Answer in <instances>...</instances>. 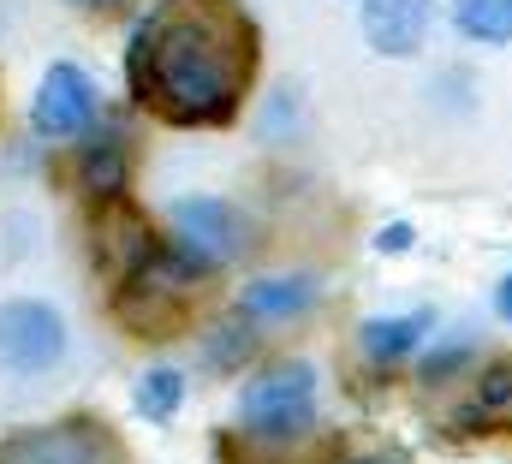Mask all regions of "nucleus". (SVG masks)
<instances>
[{"mask_svg": "<svg viewBox=\"0 0 512 464\" xmlns=\"http://www.w3.org/2000/svg\"><path fill=\"white\" fill-rule=\"evenodd\" d=\"M429 334V310H417V316H376V322H364V357L370 363H399V357H411L417 340Z\"/></svg>", "mask_w": 512, "mask_h": 464, "instance_id": "9", "label": "nucleus"}, {"mask_svg": "<svg viewBox=\"0 0 512 464\" xmlns=\"http://www.w3.org/2000/svg\"><path fill=\"white\" fill-rule=\"evenodd\" d=\"M429 18H435V0H370L364 6V42L387 60H405L423 48Z\"/></svg>", "mask_w": 512, "mask_h": 464, "instance_id": "7", "label": "nucleus"}, {"mask_svg": "<svg viewBox=\"0 0 512 464\" xmlns=\"http://www.w3.org/2000/svg\"><path fill=\"white\" fill-rule=\"evenodd\" d=\"M256 72V30L233 0H161L131 30V96L167 125H227Z\"/></svg>", "mask_w": 512, "mask_h": 464, "instance_id": "1", "label": "nucleus"}, {"mask_svg": "<svg viewBox=\"0 0 512 464\" xmlns=\"http://www.w3.org/2000/svg\"><path fill=\"white\" fill-rule=\"evenodd\" d=\"M352 464H387V459H352Z\"/></svg>", "mask_w": 512, "mask_h": 464, "instance_id": "17", "label": "nucleus"}, {"mask_svg": "<svg viewBox=\"0 0 512 464\" xmlns=\"http://www.w3.org/2000/svg\"><path fill=\"white\" fill-rule=\"evenodd\" d=\"M376 244H382V250H405V244H411V227H382Z\"/></svg>", "mask_w": 512, "mask_h": 464, "instance_id": "15", "label": "nucleus"}, {"mask_svg": "<svg viewBox=\"0 0 512 464\" xmlns=\"http://www.w3.org/2000/svg\"><path fill=\"white\" fill-rule=\"evenodd\" d=\"M0 464H120V447L102 423L66 417L48 429H24L0 441Z\"/></svg>", "mask_w": 512, "mask_h": 464, "instance_id": "5", "label": "nucleus"}, {"mask_svg": "<svg viewBox=\"0 0 512 464\" xmlns=\"http://www.w3.org/2000/svg\"><path fill=\"white\" fill-rule=\"evenodd\" d=\"M30 125H36V137H48V143L84 137V131L96 125V84H90L78 66H48L42 84H36V102H30Z\"/></svg>", "mask_w": 512, "mask_h": 464, "instance_id": "6", "label": "nucleus"}, {"mask_svg": "<svg viewBox=\"0 0 512 464\" xmlns=\"http://www.w3.org/2000/svg\"><path fill=\"white\" fill-rule=\"evenodd\" d=\"M453 24H459V36H471V42L507 48L512 42V0H453Z\"/></svg>", "mask_w": 512, "mask_h": 464, "instance_id": "11", "label": "nucleus"}, {"mask_svg": "<svg viewBox=\"0 0 512 464\" xmlns=\"http://www.w3.org/2000/svg\"><path fill=\"white\" fill-rule=\"evenodd\" d=\"M495 316H501V322H512V268H507V280L495 286Z\"/></svg>", "mask_w": 512, "mask_h": 464, "instance_id": "14", "label": "nucleus"}, {"mask_svg": "<svg viewBox=\"0 0 512 464\" xmlns=\"http://www.w3.org/2000/svg\"><path fill=\"white\" fill-rule=\"evenodd\" d=\"M66 351V322L42 298H12L0 304V369L12 375H42Z\"/></svg>", "mask_w": 512, "mask_h": 464, "instance_id": "4", "label": "nucleus"}, {"mask_svg": "<svg viewBox=\"0 0 512 464\" xmlns=\"http://www.w3.org/2000/svg\"><path fill=\"white\" fill-rule=\"evenodd\" d=\"M72 6H90V12H102V6H120V0H72Z\"/></svg>", "mask_w": 512, "mask_h": 464, "instance_id": "16", "label": "nucleus"}, {"mask_svg": "<svg viewBox=\"0 0 512 464\" xmlns=\"http://www.w3.org/2000/svg\"><path fill=\"white\" fill-rule=\"evenodd\" d=\"M310 304H316L310 274H274V280H251L239 292V316H251V322H286V316H304Z\"/></svg>", "mask_w": 512, "mask_h": 464, "instance_id": "8", "label": "nucleus"}, {"mask_svg": "<svg viewBox=\"0 0 512 464\" xmlns=\"http://www.w3.org/2000/svg\"><path fill=\"white\" fill-rule=\"evenodd\" d=\"M251 316H233V322H221V328H215V334H209V351H203V357H209V369H233V363H239V357H251Z\"/></svg>", "mask_w": 512, "mask_h": 464, "instance_id": "13", "label": "nucleus"}, {"mask_svg": "<svg viewBox=\"0 0 512 464\" xmlns=\"http://www.w3.org/2000/svg\"><path fill=\"white\" fill-rule=\"evenodd\" d=\"M84 185L96 191V197H120V185H126V137L120 131H102V137H90V149H84Z\"/></svg>", "mask_w": 512, "mask_h": 464, "instance_id": "10", "label": "nucleus"}, {"mask_svg": "<svg viewBox=\"0 0 512 464\" xmlns=\"http://www.w3.org/2000/svg\"><path fill=\"white\" fill-rule=\"evenodd\" d=\"M167 227H173V256H185L197 274L233 262L251 244V221L227 197H179L167 209Z\"/></svg>", "mask_w": 512, "mask_h": 464, "instance_id": "3", "label": "nucleus"}, {"mask_svg": "<svg viewBox=\"0 0 512 464\" xmlns=\"http://www.w3.org/2000/svg\"><path fill=\"white\" fill-rule=\"evenodd\" d=\"M179 399H185V375H179V369H149V375L137 381V411H143L149 423H167V417L179 411Z\"/></svg>", "mask_w": 512, "mask_h": 464, "instance_id": "12", "label": "nucleus"}, {"mask_svg": "<svg viewBox=\"0 0 512 464\" xmlns=\"http://www.w3.org/2000/svg\"><path fill=\"white\" fill-rule=\"evenodd\" d=\"M239 423L256 441H298L316 429V369L310 363H268L239 393Z\"/></svg>", "mask_w": 512, "mask_h": 464, "instance_id": "2", "label": "nucleus"}]
</instances>
